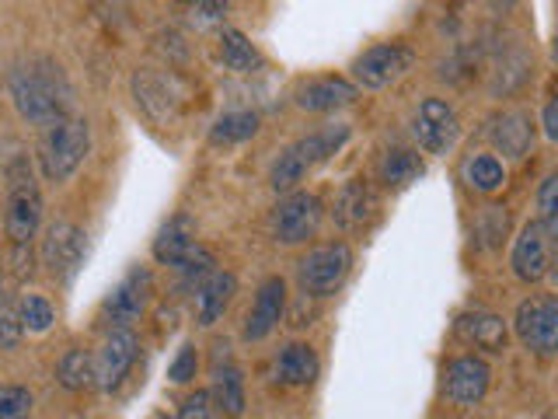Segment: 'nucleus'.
<instances>
[{"label": "nucleus", "mask_w": 558, "mask_h": 419, "mask_svg": "<svg viewBox=\"0 0 558 419\" xmlns=\"http://www.w3.org/2000/svg\"><path fill=\"white\" fill-rule=\"evenodd\" d=\"M493 140H496V147L506 157H527V151L534 147V122H531V116L527 112H506L496 122Z\"/></svg>", "instance_id": "4be33fe9"}, {"label": "nucleus", "mask_w": 558, "mask_h": 419, "mask_svg": "<svg viewBox=\"0 0 558 419\" xmlns=\"http://www.w3.org/2000/svg\"><path fill=\"white\" fill-rule=\"evenodd\" d=\"M336 224L342 227V231H356V227L363 224H371V217L377 214V192L371 189V182H363V179H353V182H345L339 189V196H336Z\"/></svg>", "instance_id": "dca6fc26"}, {"label": "nucleus", "mask_w": 558, "mask_h": 419, "mask_svg": "<svg viewBox=\"0 0 558 419\" xmlns=\"http://www.w3.org/2000/svg\"><path fill=\"white\" fill-rule=\"evenodd\" d=\"M349 270H353V252H349V244L331 241L301 259V284L311 297H328L345 284Z\"/></svg>", "instance_id": "39448f33"}, {"label": "nucleus", "mask_w": 558, "mask_h": 419, "mask_svg": "<svg viewBox=\"0 0 558 419\" xmlns=\"http://www.w3.org/2000/svg\"><path fill=\"white\" fill-rule=\"evenodd\" d=\"M318 224H322V200L311 196V192H290L272 214V235L283 244H301L318 231Z\"/></svg>", "instance_id": "1a4fd4ad"}, {"label": "nucleus", "mask_w": 558, "mask_h": 419, "mask_svg": "<svg viewBox=\"0 0 558 419\" xmlns=\"http://www.w3.org/2000/svg\"><path fill=\"white\" fill-rule=\"evenodd\" d=\"M25 336V325H22V314L14 308H0V349H17Z\"/></svg>", "instance_id": "72a5a7b5"}, {"label": "nucleus", "mask_w": 558, "mask_h": 419, "mask_svg": "<svg viewBox=\"0 0 558 419\" xmlns=\"http://www.w3.org/2000/svg\"><path fill=\"white\" fill-rule=\"evenodd\" d=\"M453 332L468 343V346H478V349H488V354H502L506 349V339H510V332H506V322L493 311H464L458 322H453Z\"/></svg>", "instance_id": "f3484780"}, {"label": "nucleus", "mask_w": 558, "mask_h": 419, "mask_svg": "<svg viewBox=\"0 0 558 419\" xmlns=\"http://www.w3.org/2000/svg\"><path fill=\"white\" fill-rule=\"evenodd\" d=\"M196 231H192V220L189 217H171L161 231L154 238V259L165 262V266H182V262L192 255L196 249Z\"/></svg>", "instance_id": "6ab92c4d"}, {"label": "nucleus", "mask_w": 558, "mask_h": 419, "mask_svg": "<svg viewBox=\"0 0 558 419\" xmlns=\"http://www.w3.org/2000/svg\"><path fill=\"white\" fill-rule=\"evenodd\" d=\"M214 402H217L220 416H227V419H238L244 412V384H241V371L234 363H227V367L217 363V371H214Z\"/></svg>", "instance_id": "393cba45"}, {"label": "nucleus", "mask_w": 558, "mask_h": 419, "mask_svg": "<svg viewBox=\"0 0 558 419\" xmlns=\"http://www.w3.org/2000/svg\"><path fill=\"white\" fill-rule=\"evenodd\" d=\"M84 252H87V238L77 224H70V220L49 224V231L43 238V262L52 276L70 284V279L77 276V270L84 266Z\"/></svg>", "instance_id": "6e6552de"}, {"label": "nucleus", "mask_w": 558, "mask_h": 419, "mask_svg": "<svg viewBox=\"0 0 558 419\" xmlns=\"http://www.w3.org/2000/svg\"><path fill=\"white\" fill-rule=\"evenodd\" d=\"M220 57H223V67L234 70V74H255V70H262V52L248 43V35L238 28H223Z\"/></svg>", "instance_id": "b1692460"}, {"label": "nucleus", "mask_w": 558, "mask_h": 419, "mask_svg": "<svg viewBox=\"0 0 558 419\" xmlns=\"http://www.w3.org/2000/svg\"><path fill=\"white\" fill-rule=\"evenodd\" d=\"M415 67V52L401 43H380L371 46L363 57L353 60V77L360 87H371V92H380L395 81H401Z\"/></svg>", "instance_id": "423d86ee"}, {"label": "nucleus", "mask_w": 558, "mask_h": 419, "mask_svg": "<svg viewBox=\"0 0 558 419\" xmlns=\"http://www.w3.org/2000/svg\"><path fill=\"white\" fill-rule=\"evenodd\" d=\"M517 336L534 354H555L558 349V297H531L517 308Z\"/></svg>", "instance_id": "0eeeda50"}, {"label": "nucleus", "mask_w": 558, "mask_h": 419, "mask_svg": "<svg viewBox=\"0 0 558 419\" xmlns=\"http://www.w3.org/2000/svg\"><path fill=\"white\" fill-rule=\"evenodd\" d=\"M11 98H14V109L22 112V119H28L32 127L49 130V127H57V122L70 119L74 92H70V81L57 60L32 57L14 67Z\"/></svg>", "instance_id": "f257e3e1"}, {"label": "nucleus", "mask_w": 558, "mask_h": 419, "mask_svg": "<svg viewBox=\"0 0 558 419\" xmlns=\"http://www.w3.org/2000/svg\"><path fill=\"white\" fill-rule=\"evenodd\" d=\"M196 367H199V357H196V346H182V354L171 360L168 367V378L174 384H189L192 378H196Z\"/></svg>", "instance_id": "f704fd0d"}, {"label": "nucleus", "mask_w": 558, "mask_h": 419, "mask_svg": "<svg viewBox=\"0 0 558 419\" xmlns=\"http://www.w3.org/2000/svg\"><path fill=\"white\" fill-rule=\"evenodd\" d=\"M537 210H541V224L551 238H558V175H548L537 189Z\"/></svg>", "instance_id": "7c9ffc66"}, {"label": "nucleus", "mask_w": 558, "mask_h": 419, "mask_svg": "<svg viewBox=\"0 0 558 419\" xmlns=\"http://www.w3.org/2000/svg\"><path fill=\"white\" fill-rule=\"evenodd\" d=\"M43 224V192L39 182H35L32 165L25 157H14L8 165V214H4V227L8 238L14 244H28L35 238Z\"/></svg>", "instance_id": "20e7f679"}, {"label": "nucleus", "mask_w": 558, "mask_h": 419, "mask_svg": "<svg viewBox=\"0 0 558 419\" xmlns=\"http://www.w3.org/2000/svg\"><path fill=\"white\" fill-rule=\"evenodd\" d=\"M541 122H545V136L558 144V95L548 101V109H545V116H541Z\"/></svg>", "instance_id": "c9c22d12"}, {"label": "nucleus", "mask_w": 558, "mask_h": 419, "mask_svg": "<svg viewBox=\"0 0 558 419\" xmlns=\"http://www.w3.org/2000/svg\"><path fill=\"white\" fill-rule=\"evenodd\" d=\"M283 304H287V284L279 276H269L266 284L258 287V297L248 311V322H244V339H266L269 332L283 319Z\"/></svg>", "instance_id": "4468645a"}, {"label": "nucleus", "mask_w": 558, "mask_h": 419, "mask_svg": "<svg viewBox=\"0 0 558 419\" xmlns=\"http://www.w3.org/2000/svg\"><path fill=\"white\" fill-rule=\"evenodd\" d=\"M32 412V392L22 384L0 388V419H28Z\"/></svg>", "instance_id": "2f4dec72"}, {"label": "nucleus", "mask_w": 558, "mask_h": 419, "mask_svg": "<svg viewBox=\"0 0 558 419\" xmlns=\"http://www.w3.org/2000/svg\"><path fill=\"white\" fill-rule=\"evenodd\" d=\"M415 136L429 154H447L461 136L458 112H453L444 98H426L418 105V116H415Z\"/></svg>", "instance_id": "9d476101"}, {"label": "nucleus", "mask_w": 558, "mask_h": 419, "mask_svg": "<svg viewBox=\"0 0 558 419\" xmlns=\"http://www.w3.org/2000/svg\"><path fill=\"white\" fill-rule=\"evenodd\" d=\"M353 101H356V84H349L342 77H318L296 87V105L304 112H331Z\"/></svg>", "instance_id": "a211bd4d"}, {"label": "nucleus", "mask_w": 558, "mask_h": 419, "mask_svg": "<svg viewBox=\"0 0 558 419\" xmlns=\"http://www.w3.org/2000/svg\"><path fill=\"white\" fill-rule=\"evenodd\" d=\"M87 151H92V127H87V119L70 116L57 122V127H49L39 140L43 175L49 182H66L70 175L84 165Z\"/></svg>", "instance_id": "7ed1b4c3"}, {"label": "nucleus", "mask_w": 558, "mask_h": 419, "mask_svg": "<svg viewBox=\"0 0 558 419\" xmlns=\"http://www.w3.org/2000/svg\"><path fill=\"white\" fill-rule=\"evenodd\" d=\"M147 297H150V273L147 270H133L109 297H105L101 311L109 314L116 328H126L130 322H136L140 314H144Z\"/></svg>", "instance_id": "ddd939ff"}, {"label": "nucleus", "mask_w": 558, "mask_h": 419, "mask_svg": "<svg viewBox=\"0 0 558 419\" xmlns=\"http://www.w3.org/2000/svg\"><path fill=\"white\" fill-rule=\"evenodd\" d=\"M513 273L523 284H537L541 276L548 273V262H551V235L545 231V224L531 220L523 224V231L513 244Z\"/></svg>", "instance_id": "f8f14e48"}, {"label": "nucleus", "mask_w": 558, "mask_h": 419, "mask_svg": "<svg viewBox=\"0 0 558 419\" xmlns=\"http://www.w3.org/2000/svg\"><path fill=\"white\" fill-rule=\"evenodd\" d=\"M258 133V116L255 112H227L214 122L209 130V144L217 147H231V144H244Z\"/></svg>", "instance_id": "cd10ccee"}, {"label": "nucleus", "mask_w": 558, "mask_h": 419, "mask_svg": "<svg viewBox=\"0 0 558 419\" xmlns=\"http://www.w3.org/2000/svg\"><path fill=\"white\" fill-rule=\"evenodd\" d=\"M276 371H279V378H283L287 384L304 388V384H314V378H318V371H322V363H318V357H314L311 346L293 343V346L283 349V354H279Z\"/></svg>", "instance_id": "5701e85b"}, {"label": "nucleus", "mask_w": 558, "mask_h": 419, "mask_svg": "<svg viewBox=\"0 0 558 419\" xmlns=\"http://www.w3.org/2000/svg\"><path fill=\"white\" fill-rule=\"evenodd\" d=\"M349 140V127H325V130H314L307 136H301L296 144H290L283 154L272 161V171H269V182L276 192H290L304 182V175L311 168H318L322 161H328L331 154H336L342 144Z\"/></svg>", "instance_id": "f03ea898"}, {"label": "nucleus", "mask_w": 558, "mask_h": 419, "mask_svg": "<svg viewBox=\"0 0 558 419\" xmlns=\"http://www.w3.org/2000/svg\"><path fill=\"white\" fill-rule=\"evenodd\" d=\"M464 182L478 192H496L506 182V168L499 157L493 154H475L471 161L464 165Z\"/></svg>", "instance_id": "c85d7f7f"}, {"label": "nucleus", "mask_w": 558, "mask_h": 419, "mask_svg": "<svg viewBox=\"0 0 558 419\" xmlns=\"http://www.w3.org/2000/svg\"><path fill=\"white\" fill-rule=\"evenodd\" d=\"M551 60L558 63V35H555V43H551Z\"/></svg>", "instance_id": "e433bc0d"}, {"label": "nucleus", "mask_w": 558, "mask_h": 419, "mask_svg": "<svg viewBox=\"0 0 558 419\" xmlns=\"http://www.w3.org/2000/svg\"><path fill=\"white\" fill-rule=\"evenodd\" d=\"M217 402H214V392H192L182 409H179V419H217Z\"/></svg>", "instance_id": "473e14b6"}, {"label": "nucleus", "mask_w": 558, "mask_h": 419, "mask_svg": "<svg viewBox=\"0 0 558 419\" xmlns=\"http://www.w3.org/2000/svg\"><path fill=\"white\" fill-rule=\"evenodd\" d=\"M136 360V336L130 328H112L95 354V378L101 392H116Z\"/></svg>", "instance_id": "9b49d317"}, {"label": "nucleus", "mask_w": 558, "mask_h": 419, "mask_svg": "<svg viewBox=\"0 0 558 419\" xmlns=\"http://www.w3.org/2000/svg\"><path fill=\"white\" fill-rule=\"evenodd\" d=\"M234 294H238V279L234 273H214L206 279V284L199 287L196 294V322L199 325H214L220 314L231 308L234 301Z\"/></svg>", "instance_id": "aec40b11"}, {"label": "nucleus", "mask_w": 558, "mask_h": 419, "mask_svg": "<svg viewBox=\"0 0 558 419\" xmlns=\"http://www.w3.org/2000/svg\"><path fill=\"white\" fill-rule=\"evenodd\" d=\"M57 378L66 392H87V388H98V378H95V357L84 354V349H66L60 367H57Z\"/></svg>", "instance_id": "a878e982"}, {"label": "nucleus", "mask_w": 558, "mask_h": 419, "mask_svg": "<svg viewBox=\"0 0 558 419\" xmlns=\"http://www.w3.org/2000/svg\"><path fill=\"white\" fill-rule=\"evenodd\" d=\"M423 171H426V165H423V157H418L415 151H388V154H384V161H380V182L391 185V189H405Z\"/></svg>", "instance_id": "bb28decb"}, {"label": "nucleus", "mask_w": 558, "mask_h": 419, "mask_svg": "<svg viewBox=\"0 0 558 419\" xmlns=\"http://www.w3.org/2000/svg\"><path fill=\"white\" fill-rule=\"evenodd\" d=\"M22 325L25 332H46L52 325V319H57V311H52V304L46 301V297L39 294H28L25 301H22Z\"/></svg>", "instance_id": "c756f323"}, {"label": "nucleus", "mask_w": 558, "mask_h": 419, "mask_svg": "<svg viewBox=\"0 0 558 419\" xmlns=\"http://www.w3.org/2000/svg\"><path fill=\"white\" fill-rule=\"evenodd\" d=\"M488 392V363L482 357H458L447 367V395L458 406H475Z\"/></svg>", "instance_id": "2eb2a0df"}, {"label": "nucleus", "mask_w": 558, "mask_h": 419, "mask_svg": "<svg viewBox=\"0 0 558 419\" xmlns=\"http://www.w3.org/2000/svg\"><path fill=\"white\" fill-rule=\"evenodd\" d=\"M133 95H136V105L150 119H157V122L171 119V109H174V87H171V81L150 74V70H140V74L133 77Z\"/></svg>", "instance_id": "412c9836"}]
</instances>
